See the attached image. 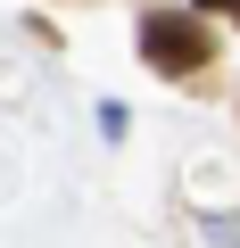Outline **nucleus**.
<instances>
[{"mask_svg":"<svg viewBox=\"0 0 240 248\" xmlns=\"http://www.w3.org/2000/svg\"><path fill=\"white\" fill-rule=\"evenodd\" d=\"M141 50H149L158 75H199L215 42H207V25H199L191 9H149V17H141Z\"/></svg>","mask_w":240,"mask_h":248,"instance_id":"nucleus-1","label":"nucleus"},{"mask_svg":"<svg viewBox=\"0 0 240 248\" xmlns=\"http://www.w3.org/2000/svg\"><path fill=\"white\" fill-rule=\"evenodd\" d=\"M199 9H224V17H232V25H240V0H199Z\"/></svg>","mask_w":240,"mask_h":248,"instance_id":"nucleus-2","label":"nucleus"}]
</instances>
